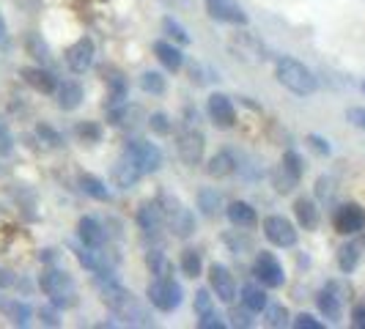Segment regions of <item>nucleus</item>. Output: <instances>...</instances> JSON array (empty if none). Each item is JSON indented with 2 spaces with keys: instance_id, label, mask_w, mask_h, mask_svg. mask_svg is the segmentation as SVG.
<instances>
[{
  "instance_id": "f257e3e1",
  "label": "nucleus",
  "mask_w": 365,
  "mask_h": 329,
  "mask_svg": "<svg viewBox=\"0 0 365 329\" xmlns=\"http://www.w3.org/2000/svg\"><path fill=\"white\" fill-rule=\"evenodd\" d=\"M99 299H102L124 324H132V327H148V324H151L148 310L140 305V299L132 291H127L124 286H118L115 280L99 283Z\"/></svg>"
},
{
  "instance_id": "f03ea898",
  "label": "nucleus",
  "mask_w": 365,
  "mask_h": 329,
  "mask_svg": "<svg viewBox=\"0 0 365 329\" xmlns=\"http://www.w3.org/2000/svg\"><path fill=\"white\" fill-rule=\"evenodd\" d=\"M274 77H277V83L283 85V88H289L292 93L297 96H311L316 91V77L313 72L305 66V63H299L297 58H289V55H283V58H277V63H274Z\"/></svg>"
},
{
  "instance_id": "7ed1b4c3",
  "label": "nucleus",
  "mask_w": 365,
  "mask_h": 329,
  "mask_svg": "<svg viewBox=\"0 0 365 329\" xmlns=\"http://www.w3.org/2000/svg\"><path fill=\"white\" fill-rule=\"evenodd\" d=\"M41 291L50 296L55 308H72L77 302V286H74L72 274L61 272V269H47L38 280Z\"/></svg>"
},
{
  "instance_id": "20e7f679",
  "label": "nucleus",
  "mask_w": 365,
  "mask_h": 329,
  "mask_svg": "<svg viewBox=\"0 0 365 329\" xmlns=\"http://www.w3.org/2000/svg\"><path fill=\"white\" fill-rule=\"evenodd\" d=\"M160 209H163L165 214V225L170 228V234L179 239H187L192 236V231H195V217H192V212L184 206L179 198H173V195H160Z\"/></svg>"
},
{
  "instance_id": "39448f33",
  "label": "nucleus",
  "mask_w": 365,
  "mask_h": 329,
  "mask_svg": "<svg viewBox=\"0 0 365 329\" xmlns=\"http://www.w3.org/2000/svg\"><path fill=\"white\" fill-rule=\"evenodd\" d=\"M148 302L163 313H173L182 305V286L173 280V277H154L148 283Z\"/></svg>"
},
{
  "instance_id": "423d86ee",
  "label": "nucleus",
  "mask_w": 365,
  "mask_h": 329,
  "mask_svg": "<svg viewBox=\"0 0 365 329\" xmlns=\"http://www.w3.org/2000/svg\"><path fill=\"white\" fill-rule=\"evenodd\" d=\"M176 151H179V160L190 167L203 162V151H206V137L198 127H190L184 124V129L176 135Z\"/></svg>"
},
{
  "instance_id": "0eeeda50",
  "label": "nucleus",
  "mask_w": 365,
  "mask_h": 329,
  "mask_svg": "<svg viewBox=\"0 0 365 329\" xmlns=\"http://www.w3.org/2000/svg\"><path fill=\"white\" fill-rule=\"evenodd\" d=\"M124 154H127L129 160L138 164L143 173H157V170L163 167V151L154 146V143H148V140H129L127 148H124Z\"/></svg>"
},
{
  "instance_id": "6e6552de",
  "label": "nucleus",
  "mask_w": 365,
  "mask_h": 329,
  "mask_svg": "<svg viewBox=\"0 0 365 329\" xmlns=\"http://www.w3.org/2000/svg\"><path fill=\"white\" fill-rule=\"evenodd\" d=\"M253 274H256L258 283H261V286H267V288H280V286L286 283V274H283L280 261H277L272 253H267V250H261V253L256 256Z\"/></svg>"
},
{
  "instance_id": "1a4fd4ad",
  "label": "nucleus",
  "mask_w": 365,
  "mask_h": 329,
  "mask_svg": "<svg viewBox=\"0 0 365 329\" xmlns=\"http://www.w3.org/2000/svg\"><path fill=\"white\" fill-rule=\"evenodd\" d=\"M228 47H231V53L237 55L239 61H245V63H264L267 61V50H264V44L258 41L253 33H234L231 41H228Z\"/></svg>"
},
{
  "instance_id": "9d476101",
  "label": "nucleus",
  "mask_w": 365,
  "mask_h": 329,
  "mask_svg": "<svg viewBox=\"0 0 365 329\" xmlns=\"http://www.w3.org/2000/svg\"><path fill=\"white\" fill-rule=\"evenodd\" d=\"M264 236H267V241H272L274 247H294L297 244V228H294L292 219L272 214V217L264 219Z\"/></svg>"
},
{
  "instance_id": "9b49d317",
  "label": "nucleus",
  "mask_w": 365,
  "mask_h": 329,
  "mask_svg": "<svg viewBox=\"0 0 365 329\" xmlns=\"http://www.w3.org/2000/svg\"><path fill=\"white\" fill-rule=\"evenodd\" d=\"M332 225H335V231H338V234H344V236L360 234V231L365 228V212L357 206V203H344V206H338V209H335V214H332Z\"/></svg>"
},
{
  "instance_id": "f8f14e48",
  "label": "nucleus",
  "mask_w": 365,
  "mask_h": 329,
  "mask_svg": "<svg viewBox=\"0 0 365 329\" xmlns=\"http://www.w3.org/2000/svg\"><path fill=\"white\" fill-rule=\"evenodd\" d=\"M110 124L124 132H138L148 124V115L140 105H118L115 110H110Z\"/></svg>"
},
{
  "instance_id": "ddd939ff",
  "label": "nucleus",
  "mask_w": 365,
  "mask_h": 329,
  "mask_svg": "<svg viewBox=\"0 0 365 329\" xmlns=\"http://www.w3.org/2000/svg\"><path fill=\"white\" fill-rule=\"evenodd\" d=\"M206 11L217 22H228V25H239V28L247 25V14L237 0H206Z\"/></svg>"
},
{
  "instance_id": "4468645a",
  "label": "nucleus",
  "mask_w": 365,
  "mask_h": 329,
  "mask_svg": "<svg viewBox=\"0 0 365 329\" xmlns=\"http://www.w3.org/2000/svg\"><path fill=\"white\" fill-rule=\"evenodd\" d=\"M209 286H212V293L217 296L220 302L234 305V299H237V280H234V274L228 272L225 266L215 263L209 269Z\"/></svg>"
},
{
  "instance_id": "2eb2a0df",
  "label": "nucleus",
  "mask_w": 365,
  "mask_h": 329,
  "mask_svg": "<svg viewBox=\"0 0 365 329\" xmlns=\"http://www.w3.org/2000/svg\"><path fill=\"white\" fill-rule=\"evenodd\" d=\"M209 118H212V124L220 129H231L237 124V110H234V102L225 96V93H212L209 96Z\"/></svg>"
},
{
  "instance_id": "dca6fc26",
  "label": "nucleus",
  "mask_w": 365,
  "mask_h": 329,
  "mask_svg": "<svg viewBox=\"0 0 365 329\" xmlns=\"http://www.w3.org/2000/svg\"><path fill=\"white\" fill-rule=\"evenodd\" d=\"M66 63L74 74H86L93 63V41L88 36L77 38L72 47L66 50Z\"/></svg>"
},
{
  "instance_id": "f3484780",
  "label": "nucleus",
  "mask_w": 365,
  "mask_h": 329,
  "mask_svg": "<svg viewBox=\"0 0 365 329\" xmlns=\"http://www.w3.org/2000/svg\"><path fill=\"white\" fill-rule=\"evenodd\" d=\"M77 261L88 269V272L99 274V277H105V274L113 272V261H110V256L102 250V247H80L77 250Z\"/></svg>"
},
{
  "instance_id": "a211bd4d",
  "label": "nucleus",
  "mask_w": 365,
  "mask_h": 329,
  "mask_svg": "<svg viewBox=\"0 0 365 329\" xmlns=\"http://www.w3.org/2000/svg\"><path fill=\"white\" fill-rule=\"evenodd\" d=\"M140 176H143V170L132 162L127 154L113 164V170H110V179H113V184H115L118 189H132L135 184L140 182Z\"/></svg>"
},
{
  "instance_id": "6ab92c4d",
  "label": "nucleus",
  "mask_w": 365,
  "mask_h": 329,
  "mask_svg": "<svg viewBox=\"0 0 365 329\" xmlns=\"http://www.w3.org/2000/svg\"><path fill=\"white\" fill-rule=\"evenodd\" d=\"M138 225H140L143 234H160L165 228V214H163V209H160V203L157 201L143 203V206L138 209Z\"/></svg>"
},
{
  "instance_id": "aec40b11",
  "label": "nucleus",
  "mask_w": 365,
  "mask_h": 329,
  "mask_svg": "<svg viewBox=\"0 0 365 329\" xmlns=\"http://www.w3.org/2000/svg\"><path fill=\"white\" fill-rule=\"evenodd\" d=\"M225 214H228V219H231V225H237L239 231H250V228H256L258 225L256 209L245 201H234L228 209H225Z\"/></svg>"
},
{
  "instance_id": "412c9836",
  "label": "nucleus",
  "mask_w": 365,
  "mask_h": 329,
  "mask_svg": "<svg viewBox=\"0 0 365 329\" xmlns=\"http://www.w3.org/2000/svg\"><path fill=\"white\" fill-rule=\"evenodd\" d=\"M55 102L61 110H77L83 102V85L77 80H63L55 88Z\"/></svg>"
},
{
  "instance_id": "4be33fe9",
  "label": "nucleus",
  "mask_w": 365,
  "mask_h": 329,
  "mask_svg": "<svg viewBox=\"0 0 365 329\" xmlns=\"http://www.w3.org/2000/svg\"><path fill=\"white\" fill-rule=\"evenodd\" d=\"M77 236H80V241H83L86 247H105L108 234H105V228L93 217H83L77 222Z\"/></svg>"
},
{
  "instance_id": "5701e85b",
  "label": "nucleus",
  "mask_w": 365,
  "mask_h": 329,
  "mask_svg": "<svg viewBox=\"0 0 365 329\" xmlns=\"http://www.w3.org/2000/svg\"><path fill=\"white\" fill-rule=\"evenodd\" d=\"M206 173H209L212 179H228V176H234V173H237V160H234V154H231V151H217V154L206 162Z\"/></svg>"
},
{
  "instance_id": "b1692460",
  "label": "nucleus",
  "mask_w": 365,
  "mask_h": 329,
  "mask_svg": "<svg viewBox=\"0 0 365 329\" xmlns=\"http://www.w3.org/2000/svg\"><path fill=\"white\" fill-rule=\"evenodd\" d=\"M299 179H302V176H299L297 170H292L283 160H280V164H274L272 167V187L280 192V195H289L294 187L299 184Z\"/></svg>"
},
{
  "instance_id": "393cba45",
  "label": "nucleus",
  "mask_w": 365,
  "mask_h": 329,
  "mask_svg": "<svg viewBox=\"0 0 365 329\" xmlns=\"http://www.w3.org/2000/svg\"><path fill=\"white\" fill-rule=\"evenodd\" d=\"M22 77H25V83L31 85V88H36L41 93H55L58 88V83H55V77L47 69H41V66H28V69H22Z\"/></svg>"
},
{
  "instance_id": "a878e982",
  "label": "nucleus",
  "mask_w": 365,
  "mask_h": 329,
  "mask_svg": "<svg viewBox=\"0 0 365 329\" xmlns=\"http://www.w3.org/2000/svg\"><path fill=\"white\" fill-rule=\"evenodd\" d=\"M154 55L160 58V63H163L168 72H179L184 66V55L179 47H173L170 41H154Z\"/></svg>"
},
{
  "instance_id": "bb28decb",
  "label": "nucleus",
  "mask_w": 365,
  "mask_h": 329,
  "mask_svg": "<svg viewBox=\"0 0 365 329\" xmlns=\"http://www.w3.org/2000/svg\"><path fill=\"white\" fill-rule=\"evenodd\" d=\"M316 305H319V313L327 318V321H341V296L335 293V288L329 286V288H324V291L316 296Z\"/></svg>"
},
{
  "instance_id": "cd10ccee",
  "label": "nucleus",
  "mask_w": 365,
  "mask_h": 329,
  "mask_svg": "<svg viewBox=\"0 0 365 329\" xmlns=\"http://www.w3.org/2000/svg\"><path fill=\"white\" fill-rule=\"evenodd\" d=\"M294 214H297V222L305 228V231H316L319 228V209L311 198H297L294 203Z\"/></svg>"
},
{
  "instance_id": "c85d7f7f",
  "label": "nucleus",
  "mask_w": 365,
  "mask_h": 329,
  "mask_svg": "<svg viewBox=\"0 0 365 329\" xmlns=\"http://www.w3.org/2000/svg\"><path fill=\"white\" fill-rule=\"evenodd\" d=\"M0 310L11 318L14 327H25V324L31 321V308H28V302H19V299H11V302H9V299H6Z\"/></svg>"
},
{
  "instance_id": "c756f323",
  "label": "nucleus",
  "mask_w": 365,
  "mask_h": 329,
  "mask_svg": "<svg viewBox=\"0 0 365 329\" xmlns=\"http://www.w3.org/2000/svg\"><path fill=\"white\" fill-rule=\"evenodd\" d=\"M80 189H83L86 195H91L93 201H110V189L105 187V182L91 176V173H83V176H80Z\"/></svg>"
},
{
  "instance_id": "7c9ffc66",
  "label": "nucleus",
  "mask_w": 365,
  "mask_h": 329,
  "mask_svg": "<svg viewBox=\"0 0 365 329\" xmlns=\"http://www.w3.org/2000/svg\"><path fill=\"white\" fill-rule=\"evenodd\" d=\"M242 305L245 308H250L253 313H261L267 308V293L261 286H253V283H247L245 288H242Z\"/></svg>"
},
{
  "instance_id": "2f4dec72",
  "label": "nucleus",
  "mask_w": 365,
  "mask_h": 329,
  "mask_svg": "<svg viewBox=\"0 0 365 329\" xmlns=\"http://www.w3.org/2000/svg\"><path fill=\"white\" fill-rule=\"evenodd\" d=\"M264 321H267V327H289V310L283 308V305H277V302H267V308H264Z\"/></svg>"
},
{
  "instance_id": "473e14b6",
  "label": "nucleus",
  "mask_w": 365,
  "mask_h": 329,
  "mask_svg": "<svg viewBox=\"0 0 365 329\" xmlns=\"http://www.w3.org/2000/svg\"><path fill=\"white\" fill-rule=\"evenodd\" d=\"M220 206H222V198H220L217 189H201L198 192V209H201L206 217L220 214Z\"/></svg>"
},
{
  "instance_id": "72a5a7b5",
  "label": "nucleus",
  "mask_w": 365,
  "mask_h": 329,
  "mask_svg": "<svg viewBox=\"0 0 365 329\" xmlns=\"http://www.w3.org/2000/svg\"><path fill=\"white\" fill-rule=\"evenodd\" d=\"M182 272L187 274V277H201V272H203V258H201V253L198 250H192V247H187L182 253Z\"/></svg>"
},
{
  "instance_id": "f704fd0d",
  "label": "nucleus",
  "mask_w": 365,
  "mask_h": 329,
  "mask_svg": "<svg viewBox=\"0 0 365 329\" xmlns=\"http://www.w3.org/2000/svg\"><path fill=\"white\" fill-rule=\"evenodd\" d=\"M105 80H108L113 102H121V99L127 96V80H124V74L115 72V69H105Z\"/></svg>"
},
{
  "instance_id": "c9c22d12",
  "label": "nucleus",
  "mask_w": 365,
  "mask_h": 329,
  "mask_svg": "<svg viewBox=\"0 0 365 329\" xmlns=\"http://www.w3.org/2000/svg\"><path fill=\"white\" fill-rule=\"evenodd\" d=\"M146 263L154 277H170V261H168L163 250H151L146 256Z\"/></svg>"
},
{
  "instance_id": "e433bc0d",
  "label": "nucleus",
  "mask_w": 365,
  "mask_h": 329,
  "mask_svg": "<svg viewBox=\"0 0 365 329\" xmlns=\"http://www.w3.org/2000/svg\"><path fill=\"white\" fill-rule=\"evenodd\" d=\"M357 261H360V247L357 244H344L338 250V266H341V272H354Z\"/></svg>"
},
{
  "instance_id": "4c0bfd02",
  "label": "nucleus",
  "mask_w": 365,
  "mask_h": 329,
  "mask_svg": "<svg viewBox=\"0 0 365 329\" xmlns=\"http://www.w3.org/2000/svg\"><path fill=\"white\" fill-rule=\"evenodd\" d=\"M25 50H28V55H34L36 61H41V63L50 58V47L44 44V38L38 36V33H28L25 36Z\"/></svg>"
},
{
  "instance_id": "58836bf2",
  "label": "nucleus",
  "mask_w": 365,
  "mask_h": 329,
  "mask_svg": "<svg viewBox=\"0 0 365 329\" xmlns=\"http://www.w3.org/2000/svg\"><path fill=\"white\" fill-rule=\"evenodd\" d=\"M74 132H77V137L83 143H99L102 140V127L96 121H83V124H77Z\"/></svg>"
},
{
  "instance_id": "ea45409f",
  "label": "nucleus",
  "mask_w": 365,
  "mask_h": 329,
  "mask_svg": "<svg viewBox=\"0 0 365 329\" xmlns=\"http://www.w3.org/2000/svg\"><path fill=\"white\" fill-rule=\"evenodd\" d=\"M140 85L146 93H154V96H163L165 93V77L160 72H143L140 77Z\"/></svg>"
},
{
  "instance_id": "a19ab883",
  "label": "nucleus",
  "mask_w": 365,
  "mask_h": 329,
  "mask_svg": "<svg viewBox=\"0 0 365 329\" xmlns=\"http://www.w3.org/2000/svg\"><path fill=\"white\" fill-rule=\"evenodd\" d=\"M209 313H215V296L206 291V288H201V291L195 293V315L203 318Z\"/></svg>"
},
{
  "instance_id": "79ce46f5",
  "label": "nucleus",
  "mask_w": 365,
  "mask_h": 329,
  "mask_svg": "<svg viewBox=\"0 0 365 329\" xmlns=\"http://www.w3.org/2000/svg\"><path fill=\"white\" fill-rule=\"evenodd\" d=\"M148 127H151V132L154 135H170V129H173V124H170V118L165 115V113H151L148 115Z\"/></svg>"
},
{
  "instance_id": "37998d69",
  "label": "nucleus",
  "mask_w": 365,
  "mask_h": 329,
  "mask_svg": "<svg viewBox=\"0 0 365 329\" xmlns=\"http://www.w3.org/2000/svg\"><path fill=\"white\" fill-rule=\"evenodd\" d=\"M163 28H165V33H168L170 38H176L179 44H190V36H187V31H184L182 25H179V22H176L173 17H165L163 19Z\"/></svg>"
},
{
  "instance_id": "c03bdc74",
  "label": "nucleus",
  "mask_w": 365,
  "mask_h": 329,
  "mask_svg": "<svg viewBox=\"0 0 365 329\" xmlns=\"http://www.w3.org/2000/svg\"><path fill=\"white\" fill-rule=\"evenodd\" d=\"M231 324L234 327H242V329H250L253 327V310L250 308H231Z\"/></svg>"
},
{
  "instance_id": "a18cd8bd",
  "label": "nucleus",
  "mask_w": 365,
  "mask_h": 329,
  "mask_svg": "<svg viewBox=\"0 0 365 329\" xmlns=\"http://www.w3.org/2000/svg\"><path fill=\"white\" fill-rule=\"evenodd\" d=\"M36 135H38V140H41L47 148H61V135H58L55 129L47 127V124H38Z\"/></svg>"
},
{
  "instance_id": "49530a36",
  "label": "nucleus",
  "mask_w": 365,
  "mask_h": 329,
  "mask_svg": "<svg viewBox=\"0 0 365 329\" xmlns=\"http://www.w3.org/2000/svg\"><path fill=\"white\" fill-rule=\"evenodd\" d=\"M190 80H192L195 85H206V83H212V80H215V72H212L209 66H203V63H192V69H190Z\"/></svg>"
},
{
  "instance_id": "de8ad7c7",
  "label": "nucleus",
  "mask_w": 365,
  "mask_h": 329,
  "mask_svg": "<svg viewBox=\"0 0 365 329\" xmlns=\"http://www.w3.org/2000/svg\"><path fill=\"white\" fill-rule=\"evenodd\" d=\"M11 151H14V137H11L9 127L0 121V157H6V154H11Z\"/></svg>"
},
{
  "instance_id": "09e8293b",
  "label": "nucleus",
  "mask_w": 365,
  "mask_h": 329,
  "mask_svg": "<svg viewBox=\"0 0 365 329\" xmlns=\"http://www.w3.org/2000/svg\"><path fill=\"white\" fill-rule=\"evenodd\" d=\"M38 315H41V324H47V327H58V324H61V318H58V308H55L53 302H50L47 308H41Z\"/></svg>"
},
{
  "instance_id": "8fccbe9b",
  "label": "nucleus",
  "mask_w": 365,
  "mask_h": 329,
  "mask_svg": "<svg viewBox=\"0 0 365 329\" xmlns=\"http://www.w3.org/2000/svg\"><path fill=\"white\" fill-rule=\"evenodd\" d=\"M292 324L297 329H322V327H324L322 321H316V318H313V315H308V313H299Z\"/></svg>"
},
{
  "instance_id": "3c124183",
  "label": "nucleus",
  "mask_w": 365,
  "mask_h": 329,
  "mask_svg": "<svg viewBox=\"0 0 365 329\" xmlns=\"http://www.w3.org/2000/svg\"><path fill=\"white\" fill-rule=\"evenodd\" d=\"M198 327L201 329H225V321L220 318L217 313H209V315L198 318Z\"/></svg>"
},
{
  "instance_id": "603ef678",
  "label": "nucleus",
  "mask_w": 365,
  "mask_h": 329,
  "mask_svg": "<svg viewBox=\"0 0 365 329\" xmlns=\"http://www.w3.org/2000/svg\"><path fill=\"white\" fill-rule=\"evenodd\" d=\"M308 143H311V148L316 151V154H322V157H327L329 154V143L324 140V137H319V135H308Z\"/></svg>"
},
{
  "instance_id": "864d4df0",
  "label": "nucleus",
  "mask_w": 365,
  "mask_h": 329,
  "mask_svg": "<svg viewBox=\"0 0 365 329\" xmlns=\"http://www.w3.org/2000/svg\"><path fill=\"white\" fill-rule=\"evenodd\" d=\"M351 327H354V329H365V302L354 305V310H351Z\"/></svg>"
},
{
  "instance_id": "5fc2aeb1",
  "label": "nucleus",
  "mask_w": 365,
  "mask_h": 329,
  "mask_svg": "<svg viewBox=\"0 0 365 329\" xmlns=\"http://www.w3.org/2000/svg\"><path fill=\"white\" fill-rule=\"evenodd\" d=\"M346 118L354 124V127H360V129H365V108H351L346 113Z\"/></svg>"
},
{
  "instance_id": "6e6d98bb",
  "label": "nucleus",
  "mask_w": 365,
  "mask_h": 329,
  "mask_svg": "<svg viewBox=\"0 0 365 329\" xmlns=\"http://www.w3.org/2000/svg\"><path fill=\"white\" fill-rule=\"evenodd\" d=\"M316 192H319V198H322V201H327L329 195H332V182H329L327 176H322V179L316 182Z\"/></svg>"
},
{
  "instance_id": "4d7b16f0",
  "label": "nucleus",
  "mask_w": 365,
  "mask_h": 329,
  "mask_svg": "<svg viewBox=\"0 0 365 329\" xmlns=\"http://www.w3.org/2000/svg\"><path fill=\"white\" fill-rule=\"evenodd\" d=\"M14 283H17L14 272H9V269L0 266V288H9V286H14Z\"/></svg>"
},
{
  "instance_id": "13d9d810",
  "label": "nucleus",
  "mask_w": 365,
  "mask_h": 329,
  "mask_svg": "<svg viewBox=\"0 0 365 329\" xmlns=\"http://www.w3.org/2000/svg\"><path fill=\"white\" fill-rule=\"evenodd\" d=\"M6 38V22H3V17H0V41Z\"/></svg>"
},
{
  "instance_id": "bf43d9fd",
  "label": "nucleus",
  "mask_w": 365,
  "mask_h": 329,
  "mask_svg": "<svg viewBox=\"0 0 365 329\" xmlns=\"http://www.w3.org/2000/svg\"><path fill=\"white\" fill-rule=\"evenodd\" d=\"M363 91H365V83H363Z\"/></svg>"
}]
</instances>
